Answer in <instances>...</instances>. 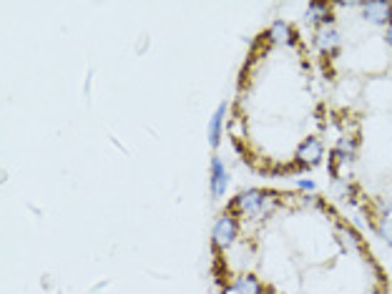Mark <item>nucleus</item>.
<instances>
[{"instance_id":"obj_1","label":"nucleus","mask_w":392,"mask_h":294,"mask_svg":"<svg viewBox=\"0 0 392 294\" xmlns=\"http://www.w3.org/2000/svg\"><path fill=\"white\" fill-rule=\"evenodd\" d=\"M234 209L244 219H262L269 211V196L262 189H247L234 199Z\"/></svg>"},{"instance_id":"obj_2","label":"nucleus","mask_w":392,"mask_h":294,"mask_svg":"<svg viewBox=\"0 0 392 294\" xmlns=\"http://www.w3.org/2000/svg\"><path fill=\"white\" fill-rule=\"evenodd\" d=\"M239 236V224L231 214H222L214 221V229H211V239H214V247L226 249L231 247Z\"/></svg>"},{"instance_id":"obj_3","label":"nucleus","mask_w":392,"mask_h":294,"mask_svg":"<svg viewBox=\"0 0 392 294\" xmlns=\"http://www.w3.org/2000/svg\"><path fill=\"white\" fill-rule=\"evenodd\" d=\"M362 18L372 26H390L392 23V3L385 0H370V3H362Z\"/></svg>"},{"instance_id":"obj_4","label":"nucleus","mask_w":392,"mask_h":294,"mask_svg":"<svg viewBox=\"0 0 392 294\" xmlns=\"http://www.w3.org/2000/svg\"><path fill=\"white\" fill-rule=\"evenodd\" d=\"M209 171H211V179H209L211 196H214V199H222V196H226V189H229V171H226V164H224L219 156H214Z\"/></svg>"},{"instance_id":"obj_5","label":"nucleus","mask_w":392,"mask_h":294,"mask_svg":"<svg viewBox=\"0 0 392 294\" xmlns=\"http://www.w3.org/2000/svg\"><path fill=\"white\" fill-rule=\"evenodd\" d=\"M314 43L325 55H337L339 48H342V35L335 26H322L314 33Z\"/></svg>"},{"instance_id":"obj_6","label":"nucleus","mask_w":392,"mask_h":294,"mask_svg":"<svg viewBox=\"0 0 392 294\" xmlns=\"http://www.w3.org/2000/svg\"><path fill=\"white\" fill-rule=\"evenodd\" d=\"M322 156H325V146H322V141L314 139V136L305 139L297 148V159L302 161V164H307V166H317L319 161H322Z\"/></svg>"},{"instance_id":"obj_7","label":"nucleus","mask_w":392,"mask_h":294,"mask_svg":"<svg viewBox=\"0 0 392 294\" xmlns=\"http://www.w3.org/2000/svg\"><path fill=\"white\" fill-rule=\"evenodd\" d=\"M226 111H229V106H226V101H222L217 106V111L211 114L209 119V126H206V139H209V146L217 148L219 144H222V128H224V119H226Z\"/></svg>"},{"instance_id":"obj_8","label":"nucleus","mask_w":392,"mask_h":294,"mask_svg":"<svg viewBox=\"0 0 392 294\" xmlns=\"http://www.w3.org/2000/svg\"><path fill=\"white\" fill-rule=\"evenodd\" d=\"M307 20H310V23H317V28L332 26L330 6H327V3H310V6H307Z\"/></svg>"},{"instance_id":"obj_9","label":"nucleus","mask_w":392,"mask_h":294,"mask_svg":"<svg viewBox=\"0 0 392 294\" xmlns=\"http://www.w3.org/2000/svg\"><path fill=\"white\" fill-rule=\"evenodd\" d=\"M231 292L234 294H262V284H259L257 277L242 275L231 282Z\"/></svg>"},{"instance_id":"obj_10","label":"nucleus","mask_w":392,"mask_h":294,"mask_svg":"<svg viewBox=\"0 0 392 294\" xmlns=\"http://www.w3.org/2000/svg\"><path fill=\"white\" fill-rule=\"evenodd\" d=\"M292 38H294V33H292L289 23H284V20H274L269 28V40L271 43H277V46H287V43H292Z\"/></svg>"},{"instance_id":"obj_11","label":"nucleus","mask_w":392,"mask_h":294,"mask_svg":"<svg viewBox=\"0 0 392 294\" xmlns=\"http://www.w3.org/2000/svg\"><path fill=\"white\" fill-rule=\"evenodd\" d=\"M377 234L387 241V247H392V216H380L377 219Z\"/></svg>"},{"instance_id":"obj_12","label":"nucleus","mask_w":392,"mask_h":294,"mask_svg":"<svg viewBox=\"0 0 392 294\" xmlns=\"http://www.w3.org/2000/svg\"><path fill=\"white\" fill-rule=\"evenodd\" d=\"M380 216H392V199H377Z\"/></svg>"},{"instance_id":"obj_13","label":"nucleus","mask_w":392,"mask_h":294,"mask_svg":"<svg viewBox=\"0 0 392 294\" xmlns=\"http://www.w3.org/2000/svg\"><path fill=\"white\" fill-rule=\"evenodd\" d=\"M297 187L299 189H307V191H312V189H314V181H312V179H299Z\"/></svg>"},{"instance_id":"obj_14","label":"nucleus","mask_w":392,"mask_h":294,"mask_svg":"<svg viewBox=\"0 0 392 294\" xmlns=\"http://www.w3.org/2000/svg\"><path fill=\"white\" fill-rule=\"evenodd\" d=\"M385 43H387V46L392 48V23H390V26L385 28Z\"/></svg>"}]
</instances>
